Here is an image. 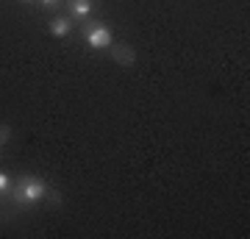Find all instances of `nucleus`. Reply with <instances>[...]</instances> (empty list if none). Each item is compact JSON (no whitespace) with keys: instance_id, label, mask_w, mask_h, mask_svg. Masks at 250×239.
Wrapping results in <instances>:
<instances>
[{"instance_id":"nucleus-1","label":"nucleus","mask_w":250,"mask_h":239,"mask_svg":"<svg viewBox=\"0 0 250 239\" xmlns=\"http://www.w3.org/2000/svg\"><path fill=\"white\" fill-rule=\"evenodd\" d=\"M9 197H11V206L17 212H28V209H36V206H42V203L62 206V192H56L45 178L34 175V173L14 178Z\"/></svg>"},{"instance_id":"nucleus-9","label":"nucleus","mask_w":250,"mask_h":239,"mask_svg":"<svg viewBox=\"0 0 250 239\" xmlns=\"http://www.w3.org/2000/svg\"><path fill=\"white\" fill-rule=\"evenodd\" d=\"M22 3H36V0H22Z\"/></svg>"},{"instance_id":"nucleus-6","label":"nucleus","mask_w":250,"mask_h":239,"mask_svg":"<svg viewBox=\"0 0 250 239\" xmlns=\"http://www.w3.org/2000/svg\"><path fill=\"white\" fill-rule=\"evenodd\" d=\"M11 181H14V178H11L9 173H6V170H0V200H3V197H9V192H11Z\"/></svg>"},{"instance_id":"nucleus-5","label":"nucleus","mask_w":250,"mask_h":239,"mask_svg":"<svg viewBox=\"0 0 250 239\" xmlns=\"http://www.w3.org/2000/svg\"><path fill=\"white\" fill-rule=\"evenodd\" d=\"M108 50H111V59H114L120 67H134V64H136V53L131 50V47H128V44L114 42L111 47H108Z\"/></svg>"},{"instance_id":"nucleus-7","label":"nucleus","mask_w":250,"mask_h":239,"mask_svg":"<svg viewBox=\"0 0 250 239\" xmlns=\"http://www.w3.org/2000/svg\"><path fill=\"white\" fill-rule=\"evenodd\" d=\"M36 3H39L45 11H59L64 6V0H36Z\"/></svg>"},{"instance_id":"nucleus-8","label":"nucleus","mask_w":250,"mask_h":239,"mask_svg":"<svg viewBox=\"0 0 250 239\" xmlns=\"http://www.w3.org/2000/svg\"><path fill=\"white\" fill-rule=\"evenodd\" d=\"M9 139H11V128L9 125H0V148H3Z\"/></svg>"},{"instance_id":"nucleus-4","label":"nucleus","mask_w":250,"mask_h":239,"mask_svg":"<svg viewBox=\"0 0 250 239\" xmlns=\"http://www.w3.org/2000/svg\"><path fill=\"white\" fill-rule=\"evenodd\" d=\"M72 22H75V20H72L70 14H59V17H53L47 22V31H50L56 39H67V36L72 34Z\"/></svg>"},{"instance_id":"nucleus-2","label":"nucleus","mask_w":250,"mask_h":239,"mask_svg":"<svg viewBox=\"0 0 250 239\" xmlns=\"http://www.w3.org/2000/svg\"><path fill=\"white\" fill-rule=\"evenodd\" d=\"M81 36H83V42L89 44L92 50H108L111 44H114V34H111V28L98 22V20H86V22H81Z\"/></svg>"},{"instance_id":"nucleus-3","label":"nucleus","mask_w":250,"mask_h":239,"mask_svg":"<svg viewBox=\"0 0 250 239\" xmlns=\"http://www.w3.org/2000/svg\"><path fill=\"white\" fill-rule=\"evenodd\" d=\"M64 6L70 9V17L75 22H86L95 14V0H64Z\"/></svg>"}]
</instances>
